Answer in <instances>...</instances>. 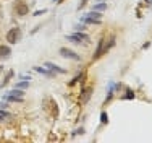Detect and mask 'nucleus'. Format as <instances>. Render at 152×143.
Segmentation results:
<instances>
[{"label": "nucleus", "instance_id": "11", "mask_svg": "<svg viewBox=\"0 0 152 143\" xmlns=\"http://www.w3.org/2000/svg\"><path fill=\"white\" fill-rule=\"evenodd\" d=\"M34 70L36 72H39V73H42V75H47V76H53V73L52 72H49L47 68H42V67H34Z\"/></svg>", "mask_w": 152, "mask_h": 143}, {"label": "nucleus", "instance_id": "25", "mask_svg": "<svg viewBox=\"0 0 152 143\" xmlns=\"http://www.w3.org/2000/svg\"><path fill=\"white\" fill-rule=\"evenodd\" d=\"M0 15H2V13H0ZM0 18H2V16H0Z\"/></svg>", "mask_w": 152, "mask_h": 143}, {"label": "nucleus", "instance_id": "9", "mask_svg": "<svg viewBox=\"0 0 152 143\" xmlns=\"http://www.w3.org/2000/svg\"><path fill=\"white\" fill-rule=\"evenodd\" d=\"M12 54L10 46H0V57H8Z\"/></svg>", "mask_w": 152, "mask_h": 143}, {"label": "nucleus", "instance_id": "19", "mask_svg": "<svg viewBox=\"0 0 152 143\" xmlns=\"http://www.w3.org/2000/svg\"><path fill=\"white\" fill-rule=\"evenodd\" d=\"M44 13H47L45 8H44V10H37V12L34 13V16H41V15H44Z\"/></svg>", "mask_w": 152, "mask_h": 143}, {"label": "nucleus", "instance_id": "3", "mask_svg": "<svg viewBox=\"0 0 152 143\" xmlns=\"http://www.w3.org/2000/svg\"><path fill=\"white\" fill-rule=\"evenodd\" d=\"M66 39L68 41H73V42H89V36L83 31H78V33H75V34L66 36Z\"/></svg>", "mask_w": 152, "mask_h": 143}, {"label": "nucleus", "instance_id": "7", "mask_svg": "<svg viewBox=\"0 0 152 143\" xmlns=\"http://www.w3.org/2000/svg\"><path fill=\"white\" fill-rule=\"evenodd\" d=\"M28 12H29V7L28 5H18L16 7V15H20V16H24V15H28Z\"/></svg>", "mask_w": 152, "mask_h": 143}, {"label": "nucleus", "instance_id": "24", "mask_svg": "<svg viewBox=\"0 0 152 143\" xmlns=\"http://www.w3.org/2000/svg\"><path fill=\"white\" fill-rule=\"evenodd\" d=\"M53 2H58V0H53Z\"/></svg>", "mask_w": 152, "mask_h": 143}, {"label": "nucleus", "instance_id": "22", "mask_svg": "<svg viewBox=\"0 0 152 143\" xmlns=\"http://www.w3.org/2000/svg\"><path fill=\"white\" fill-rule=\"evenodd\" d=\"M21 80H24V82H29V80H31V76H26V75H23V76H21Z\"/></svg>", "mask_w": 152, "mask_h": 143}, {"label": "nucleus", "instance_id": "6", "mask_svg": "<svg viewBox=\"0 0 152 143\" xmlns=\"http://www.w3.org/2000/svg\"><path fill=\"white\" fill-rule=\"evenodd\" d=\"M83 23L86 24H100V18H91V16H83L81 18Z\"/></svg>", "mask_w": 152, "mask_h": 143}, {"label": "nucleus", "instance_id": "14", "mask_svg": "<svg viewBox=\"0 0 152 143\" xmlns=\"http://www.w3.org/2000/svg\"><path fill=\"white\" fill-rule=\"evenodd\" d=\"M123 98H125V99H133V98H134V93H133L131 90H126V94Z\"/></svg>", "mask_w": 152, "mask_h": 143}, {"label": "nucleus", "instance_id": "17", "mask_svg": "<svg viewBox=\"0 0 152 143\" xmlns=\"http://www.w3.org/2000/svg\"><path fill=\"white\" fill-rule=\"evenodd\" d=\"M12 75H13V72H8V75H7V78H5V80H3V83H2V86H5V85H7V83H8V80H10V78H12Z\"/></svg>", "mask_w": 152, "mask_h": 143}, {"label": "nucleus", "instance_id": "2", "mask_svg": "<svg viewBox=\"0 0 152 143\" xmlns=\"http://www.w3.org/2000/svg\"><path fill=\"white\" fill-rule=\"evenodd\" d=\"M7 41H8L10 44H16L21 41V29L20 28H12L8 33H7Z\"/></svg>", "mask_w": 152, "mask_h": 143}, {"label": "nucleus", "instance_id": "13", "mask_svg": "<svg viewBox=\"0 0 152 143\" xmlns=\"http://www.w3.org/2000/svg\"><path fill=\"white\" fill-rule=\"evenodd\" d=\"M8 117H12V114H10V112H7L5 109H3V111H0V120H3V119H8Z\"/></svg>", "mask_w": 152, "mask_h": 143}, {"label": "nucleus", "instance_id": "18", "mask_svg": "<svg viewBox=\"0 0 152 143\" xmlns=\"http://www.w3.org/2000/svg\"><path fill=\"white\" fill-rule=\"evenodd\" d=\"M75 29H76V31H84V29H86V26H84V24H75Z\"/></svg>", "mask_w": 152, "mask_h": 143}, {"label": "nucleus", "instance_id": "5", "mask_svg": "<svg viewBox=\"0 0 152 143\" xmlns=\"http://www.w3.org/2000/svg\"><path fill=\"white\" fill-rule=\"evenodd\" d=\"M91 94H92V88L91 86L84 88V90H83V93H81V98H79L81 104H86V102L89 101V98H91Z\"/></svg>", "mask_w": 152, "mask_h": 143}, {"label": "nucleus", "instance_id": "12", "mask_svg": "<svg viewBox=\"0 0 152 143\" xmlns=\"http://www.w3.org/2000/svg\"><path fill=\"white\" fill-rule=\"evenodd\" d=\"M105 8H107V3H97V5H94L96 12H100V10H105Z\"/></svg>", "mask_w": 152, "mask_h": 143}, {"label": "nucleus", "instance_id": "23", "mask_svg": "<svg viewBox=\"0 0 152 143\" xmlns=\"http://www.w3.org/2000/svg\"><path fill=\"white\" fill-rule=\"evenodd\" d=\"M7 106H8L7 102H0V109H7Z\"/></svg>", "mask_w": 152, "mask_h": 143}, {"label": "nucleus", "instance_id": "4", "mask_svg": "<svg viewBox=\"0 0 152 143\" xmlns=\"http://www.w3.org/2000/svg\"><path fill=\"white\" fill-rule=\"evenodd\" d=\"M60 56L65 57V59H71V60H79V59H81L78 54L75 52V50L66 49V47H61V49H60Z\"/></svg>", "mask_w": 152, "mask_h": 143}, {"label": "nucleus", "instance_id": "16", "mask_svg": "<svg viewBox=\"0 0 152 143\" xmlns=\"http://www.w3.org/2000/svg\"><path fill=\"white\" fill-rule=\"evenodd\" d=\"M28 85H29V82H20L16 85V88H20V90H23V88H26Z\"/></svg>", "mask_w": 152, "mask_h": 143}, {"label": "nucleus", "instance_id": "10", "mask_svg": "<svg viewBox=\"0 0 152 143\" xmlns=\"http://www.w3.org/2000/svg\"><path fill=\"white\" fill-rule=\"evenodd\" d=\"M5 101H12V102H23V96H15V94H7Z\"/></svg>", "mask_w": 152, "mask_h": 143}, {"label": "nucleus", "instance_id": "8", "mask_svg": "<svg viewBox=\"0 0 152 143\" xmlns=\"http://www.w3.org/2000/svg\"><path fill=\"white\" fill-rule=\"evenodd\" d=\"M45 67L49 68V70H52V72H57V73H65L63 68H60L58 65H55V64H50V62H47V64H45Z\"/></svg>", "mask_w": 152, "mask_h": 143}, {"label": "nucleus", "instance_id": "15", "mask_svg": "<svg viewBox=\"0 0 152 143\" xmlns=\"http://www.w3.org/2000/svg\"><path fill=\"white\" fill-rule=\"evenodd\" d=\"M100 122H102V124H107L108 122V116L105 114V112H102V114H100Z\"/></svg>", "mask_w": 152, "mask_h": 143}, {"label": "nucleus", "instance_id": "1", "mask_svg": "<svg viewBox=\"0 0 152 143\" xmlns=\"http://www.w3.org/2000/svg\"><path fill=\"white\" fill-rule=\"evenodd\" d=\"M113 46V38L110 39V42L107 44V41H105V38H102L99 41V46H97V49H96V54H94V59H99L102 54H107V50L110 49V47Z\"/></svg>", "mask_w": 152, "mask_h": 143}, {"label": "nucleus", "instance_id": "20", "mask_svg": "<svg viewBox=\"0 0 152 143\" xmlns=\"http://www.w3.org/2000/svg\"><path fill=\"white\" fill-rule=\"evenodd\" d=\"M86 3H88V0H81V2H79V5H78V8H79V10H81V8H83V7H84V5H86Z\"/></svg>", "mask_w": 152, "mask_h": 143}, {"label": "nucleus", "instance_id": "21", "mask_svg": "<svg viewBox=\"0 0 152 143\" xmlns=\"http://www.w3.org/2000/svg\"><path fill=\"white\" fill-rule=\"evenodd\" d=\"M79 133H84V129H83V127H81V129H78V130H75V132H73V135H79Z\"/></svg>", "mask_w": 152, "mask_h": 143}]
</instances>
